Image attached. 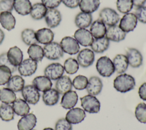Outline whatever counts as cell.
<instances>
[{
	"label": "cell",
	"instance_id": "cell-34",
	"mask_svg": "<svg viewBox=\"0 0 146 130\" xmlns=\"http://www.w3.org/2000/svg\"><path fill=\"white\" fill-rule=\"evenodd\" d=\"M47 10L42 3H36L32 6L30 14L33 19L39 20L44 17Z\"/></svg>",
	"mask_w": 146,
	"mask_h": 130
},
{
	"label": "cell",
	"instance_id": "cell-26",
	"mask_svg": "<svg viewBox=\"0 0 146 130\" xmlns=\"http://www.w3.org/2000/svg\"><path fill=\"white\" fill-rule=\"evenodd\" d=\"M31 7L29 0H13V8L20 15H26L30 14Z\"/></svg>",
	"mask_w": 146,
	"mask_h": 130
},
{
	"label": "cell",
	"instance_id": "cell-33",
	"mask_svg": "<svg viewBox=\"0 0 146 130\" xmlns=\"http://www.w3.org/2000/svg\"><path fill=\"white\" fill-rule=\"evenodd\" d=\"M25 80L21 76L14 75L7 83V87L14 92L21 91L25 87Z\"/></svg>",
	"mask_w": 146,
	"mask_h": 130
},
{
	"label": "cell",
	"instance_id": "cell-37",
	"mask_svg": "<svg viewBox=\"0 0 146 130\" xmlns=\"http://www.w3.org/2000/svg\"><path fill=\"white\" fill-rule=\"evenodd\" d=\"M21 39L25 44L29 46L38 43L35 37V31L31 29H24L21 32Z\"/></svg>",
	"mask_w": 146,
	"mask_h": 130
},
{
	"label": "cell",
	"instance_id": "cell-9",
	"mask_svg": "<svg viewBox=\"0 0 146 130\" xmlns=\"http://www.w3.org/2000/svg\"><path fill=\"white\" fill-rule=\"evenodd\" d=\"M63 66L59 63H52L46 67L44 75L50 80H56L64 74Z\"/></svg>",
	"mask_w": 146,
	"mask_h": 130
},
{
	"label": "cell",
	"instance_id": "cell-18",
	"mask_svg": "<svg viewBox=\"0 0 146 130\" xmlns=\"http://www.w3.org/2000/svg\"><path fill=\"white\" fill-rule=\"evenodd\" d=\"M103 88V83L100 78L96 76L90 77L88 80L86 90L89 95L96 96L99 95Z\"/></svg>",
	"mask_w": 146,
	"mask_h": 130
},
{
	"label": "cell",
	"instance_id": "cell-39",
	"mask_svg": "<svg viewBox=\"0 0 146 130\" xmlns=\"http://www.w3.org/2000/svg\"><path fill=\"white\" fill-rule=\"evenodd\" d=\"M63 68L67 74L72 75L78 71L79 69V64L75 59L69 58L65 60Z\"/></svg>",
	"mask_w": 146,
	"mask_h": 130
},
{
	"label": "cell",
	"instance_id": "cell-11",
	"mask_svg": "<svg viewBox=\"0 0 146 130\" xmlns=\"http://www.w3.org/2000/svg\"><path fill=\"white\" fill-rule=\"evenodd\" d=\"M95 60V54L92 50L84 48L78 52L77 61L81 67L87 68L91 66Z\"/></svg>",
	"mask_w": 146,
	"mask_h": 130
},
{
	"label": "cell",
	"instance_id": "cell-44",
	"mask_svg": "<svg viewBox=\"0 0 146 130\" xmlns=\"http://www.w3.org/2000/svg\"><path fill=\"white\" fill-rule=\"evenodd\" d=\"M72 127L70 123L66 119L61 118L59 119L55 125V130H72Z\"/></svg>",
	"mask_w": 146,
	"mask_h": 130
},
{
	"label": "cell",
	"instance_id": "cell-47",
	"mask_svg": "<svg viewBox=\"0 0 146 130\" xmlns=\"http://www.w3.org/2000/svg\"><path fill=\"white\" fill-rule=\"evenodd\" d=\"M0 66H5L7 67L11 70L12 73L17 70V67L13 66L9 62L7 58V52H3L0 55Z\"/></svg>",
	"mask_w": 146,
	"mask_h": 130
},
{
	"label": "cell",
	"instance_id": "cell-31",
	"mask_svg": "<svg viewBox=\"0 0 146 130\" xmlns=\"http://www.w3.org/2000/svg\"><path fill=\"white\" fill-rule=\"evenodd\" d=\"M109 46L110 40L106 36H103L100 38L94 39L90 46L94 52L102 53L108 48Z\"/></svg>",
	"mask_w": 146,
	"mask_h": 130
},
{
	"label": "cell",
	"instance_id": "cell-15",
	"mask_svg": "<svg viewBox=\"0 0 146 130\" xmlns=\"http://www.w3.org/2000/svg\"><path fill=\"white\" fill-rule=\"evenodd\" d=\"M125 36L126 33L116 25L109 26L106 32V37L109 40L115 42H119L124 40Z\"/></svg>",
	"mask_w": 146,
	"mask_h": 130
},
{
	"label": "cell",
	"instance_id": "cell-51",
	"mask_svg": "<svg viewBox=\"0 0 146 130\" xmlns=\"http://www.w3.org/2000/svg\"><path fill=\"white\" fill-rule=\"evenodd\" d=\"M133 5L136 7H141L144 6L145 3L146 2V0H132Z\"/></svg>",
	"mask_w": 146,
	"mask_h": 130
},
{
	"label": "cell",
	"instance_id": "cell-23",
	"mask_svg": "<svg viewBox=\"0 0 146 130\" xmlns=\"http://www.w3.org/2000/svg\"><path fill=\"white\" fill-rule=\"evenodd\" d=\"M107 28L106 25L100 19L92 22L90 26V32L95 39L100 38L106 35Z\"/></svg>",
	"mask_w": 146,
	"mask_h": 130
},
{
	"label": "cell",
	"instance_id": "cell-38",
	"mask_svg": "<svg viewBox=\"0 0 146 130\" xmlns=\"http://www.w3.org/2000/svg\"><path fill=\"white\" fill-rule=\"evenodd\" d=\"M16 99V95L14 91L6 88L0 89V101L5 104H13Z\"/></svg>",
	"mask_w": 146,
	"mask_h": 130
},
{
	"label": "cell",
	"instance_id": "cell-10",
	"mask_svg": "<svg viewBox=\"0 0 146 130\" xmlns=\"http://www.w3.org/2000/svg\"><path fill=\"white\" fill-rule=\"evenodd\" d=\"M137 23V19L135 14L127 13L120 19L119 26L126 33L133 31L135 29Z\"/></svg>",
	"mask_w": 146,
	"mask_h": 130
},
{
	"label": "cell",
	"instance_id": "cell-19",
	"mask_svg": "<svg viewBox=\"0 0 146 130\" xmlns=\"http://www.w3.org/2000/svg\"><path fill=\"white\" fill-rule=\"evenodd\" d=\"M78 100V96L75 91H69L62 96L60 105L64 109H71L75 106Z\"/></svg>",
	"mask_w": 146,
	"mask_h": 130
},
{
	"label": "cell",
	"instance_id": "cell-46",
	"mask_svg": "<svg viewBox=\"0 0 146 130\" xmlns=\"http://www.w3.org/2000/svg\"><path fill=\"white\" fill-rule=\"evenodd\" d=\"M13 10V0L0 1V14L2 12H11Z\"/></svg>",
	"mask_w": 146,
	"mask_h": 130
},
{
	"label": "cell",
	"instance_id": "cell-48",
	"mask_svg": "<svg viewBox=\"0 0 146 130\" xmlns=\"http://www.w3.org/2000/svg\"><path fill=\"white\" fill-rule=\"evenodd\" d=\"M42 3L48 9H55L61 3L62 0H41Z\"/></svg>",
	"mask_w": 146,
	"mask_h": 130
},
{
	"label": "cell",
	"instance_id": "cell-25",
	"mask_svg": "<svg viewBox=\"0 0 146 130\" xmlns=\"http://www.w3.org/2000/svg\"><path fill=\"white\" fill-rule=\"evenodd\" d=\"M15 23V18L11 12L5 11L0 14V23L5 29L8 31L13 30Z\"/></svg>",
	"mask_w": 146,
	"mask_h": 130
},
{
	"label": "cell",
	"instance_id": "cell-24",
	"mask_svg": "<svg viewBox=\"0 0 146 130\" xmlns=\"http://www.w3.org/2000/svg\"><path fill=\"white\" fill-rule=\"evenodd\" d=\"M32 84L39 91L41 92H44L51 88L52 86L51 80L44 75L35 77L33 79Z\"/></svg>",
	"mask_w": 146,
	"mask_h": 130
},
{
	"label": "cell",
	"instance_id": "cell-45",
	"mask_svg": "<svg viewBox=\"0 0 146 130\" xmlns=\"http://www.w3.org/2000/svg\"><path fill=\"white\" fill-rule=\"evenodd\" d=\"M135 14L138 21L143 23H146V6L137 7Z\"/></svg>",
	"mask_w": 146,
	"mask_h": 130
},
{
	"label": "cell",
	"instance_id": "cell-3",
	"mask_svg": "<svg viewBox=\"0 0 146 130\" xmlns=\"http://www.w3.org/2000/svg\"><path fill=\"white\" fill-rule=\"evenodd\" d=\"M44 56L49 60H58L62 58L64 52L60 44L56 42H51L44 46Z\"/></svg>",
	"mask_w": 146,
	"mask_h": 130
},
{
	"label": "cell",
	"instance_id": "cell-29",
	"mask_svg": "<svg viewBox=\"0 0 146 130\" xmlns=\"http://www.w3.org/2000/svg\"><path fill=\"white\" fill-rule=\"evenodd\" d=\"M59 94L54 88H50L44 92L42 95L43 103L48 106L55 105L59 101Z\"/></svg>",
	"mask_w": 146,
	"mask_h": 130
},
{
	"label": "cell",
	"instance_id": "cell-21",
	"mask_svg": "<svg viewBox=\"0 0 146 130\" xmlns=\"http://www.w3.org/2000/svg\"><path fill=\"white\" fill-rule=\"evenodd\" d=\"M35 37L38 43L46 44L52 42L54 34L48 28H42L35 31Z\"/></svg>",
	"mask_w": 146,
	"mask_h": 130
},
{
	"label": "cell",
	"instance_id": "cell-4",
	"mask_svg": "<svg viewBox=\"0 0 146 130\" xmlns=\"http://www.w3.org/2000/svg\"><path fill=\"white\" fill-rule=\"evenodd\" d=\"M81 105L83 109L90 113H98L100 111V103L99 100L93 95H87L80 98Z\"/></svg>",
	"mask_w": 146,
	"mask_h": 130
},
{
	"label": "cell",
	"instance_id": "cell-7",
	"mask_svg": "<svg viewBox=\"0 0 146 130\" xmlns=\"http://www.w3.org/2000/svg\"><path fill=\"white\" fill-rule=\"evenodd\" d=\"M63 52L74 55L79 52L80 46L76 39L71 36H65L63 38L60 42Z\"/></svg>",
	"mask_w": 146,
	"mask_h": 130
},
{
	"label": "cell",
	"instance_id": "cell-14",
	"mask_svg": "<svg viewBox=\"0 0 146 130\" xmlns=\"http://www.w3.org/2000/svg\"><path fill=\"white\" fill-rule=\"evenodd\" d=\"M128 64L133 68H138L143 63V56L136 48H129L126 52Z\"/></svg>",
	"mask_w": 146,
	"mask_h": 130
},
{
	"label": "cell",
	"instance_id": "cell-1",
	"mask_svg": "<svg viewBox=\"0 0 146 130\" xmlns=\"http://www.w3.org/2000/svg\"><path fill=\"white\" fill-rule=\"evenodd\" d=\"M135 84V78L127 74H121L113 80V87L121 93H125L133 90Z\"/></svg>",
	"mask_w": 146,
	"mask_h": 130
},
{
	"label": "cell",
	"instance_id": "cell-30",
	"mask_svg": "<svg viewBox=\"0 0 146 130\" xmlns=\"http://www.w3.org/2000/svg\"><path fill=\"white\" fill-rule=\"evenodd\" d=\"M100 4L99 0H80L79 6L82 12L91 14L98 9Z\"/></svg>",
	"mask_w": 146,
	"mask_h": 130
},
{
	"label": "cell",
	"instance_id": "cell-6",
	"mask_svg": "<svg viewBox=\"0 0 146 130\" xmlns=\"http://www.w3.org/2000/svg\"><path fill=\"white\" fill-rule=\"evenodd\" d=\"M21 91L23 98L27 103L35 105L39 101V92L33 84L25 86Z\"/></svg>",
	"mask_w": 146,
	"mask_h": 130
},
{
	"label": "cell",
	"instance_id": "cell-35",
	"mask_svg": "<svg viewBox=\"0 0 146 130\" xmlns=\"http://www.w3.org/2000/svg\"><path fill=\"white\" fill-rule=\"evenodd\" d=\"M27 54L30 59L36 61L40 62L44 57L43 48L38 44H32L29 46L27 50Z\"/></svg>",
	"mask_w": 146,
	"mask_h": 130
},
{
	"label": "cell",
	"instance_id": "cell-28",
	"mask_svg": "<svg viewBox=\"0 0 146 130\" xmlns=\"http://www.w3.org/2000/svg\"><path fill=\"white\" fill-rule=\"evenodd\" d=\"M112 62L114 66L115 71L120 74H123L127 70L129 65L126 56L123 54L116 55Z\"/></svg>",
	"mask_w": 146,
	"mask_h": 130
},
{
	"label": "cell",
	"instance_id": "cell-49",
	"mask_svg": "<svg viewBox=\"0 0 146 130\" xmlns=\"http://www.w3.org/2000/svg\"><path fill=\"white\" fill-rule=\"evenodd\" d=\"M62 2L66 7L74 9L79 6L80 0H62Z\"/></svg>",
	"mask_w": 146,
	"mask_h": 130
},
{
	"label": "cell",
	"instance_id": "cell-2",
	"mask_svg": "<svg viewBox=\"0 0 146 130\" xmlns=\"http://www.w3.org/2000/svg\"><path fill=\"white\" fill-rule=\"evenodd\" d=\"M96 68L98 73L103 77H110L115 72L113 62L107 56H101L98 59Z\"/></svg>",
	"mask_w": 146,
	"mask_h": 130
},
{
	"label": "cell",
	"instance_id": "cell-27",
	"mask_svg": "<svg viewBox=\"0 0 146 130\" xmlns=\"http://www.w3.org/2000/svg\"><path fill=\"white\" fill-rule=\"evenodd\" d=\"M92 22V17L90 13L80 12L75 18V25L79 29H86L89 27Z\"/></svg>",
	"mask_w": 146,
	"mask_h": 130
},
{
	"label": "cell",
	"instance_id": "cell-20",
	"mask_svg": "<svg viewBox=\"0 0 146 130\" xmlns=\"http://www.w3.org/2000/svg\"><path fill=\"white\" fill-rule=\"evenodd\" d=\"M7 56L10 63L16 67L22 62L23 58L22 50L17 46L10 48L7 52Z\"/></svg>",
	"mask_w": 146,
	"mask_h": 130
},
{
	"label": "cell",
	"instance_id": "cell-8",
	"mask_svg": "<svg viewBox=\"0 0 146 130\" xmlns=\"http://www.w3.org/2000/svg\"><path fill=\"white\" fill-rule=\"evenodd\" d=\"M37 67V62L30 58H28L22 60L18 66V70L21 76H30L35 72Z\"/></svg>",
	"mask_w": 146,
	"mask_h": 130
},
{
	"label": "cell",
	"instance_id": "cell-5",
	"mask_svg": "<svg viewBox=\"0 0 146 130\" xmlns=\"http://www.w3.org/2000/svg\"><path fill=\"white\" fill-rule=\"evenodd\" d=\"M99 19L105 25L111 26L118 23L120 20V16L113 9L105 7L99 13Z\"/></svg>",
	"mask_w": 146,
	"mask_h": 130
},
{
	"label": "cell",
	"instance_id": "cell-43",
	"mask_svg": "<svg viewBox=\"0 0 146 130\" xmlns=\"http://www.w3.org/2000/svg\"><path fill=\"white\" fill-rule=\"evenodd\" d=\"M11 71L5 66H0V86H3L9 82L11 77Z\"/></svg>",
	"mask_w": 146,
	"mask_h": 130
},
{
	"label": "cell",
	"instance_id": "cell-40",
	"mask_svg": "<svg viewBox=\"0 0 146 130\" xmlns=\"http://www.w3.org/2000/svg\"><path fill=\"white\" fill-rule=\"evenodd\" d=\"M132 0H117L116 7L118 11L123 14L128 13L133 8Z\"/></svg>",
	"mask_w": 146,
	"mask_h": 130
},
{
	"label": "cell",
	"instance_id": "cell-36",
	"mask_svg": "<svg viewBox=\"0 0 146 130\" xmlns=\"http://www.w3.org/2000/svg\"><path fill=\"white\" fill-rule=\"evenodd\" d=\"M14 111L13 107L9 104L2 103L0 105V118L5 121H9L14 119Z\"/></svg>",
	"mask_w": 146,
	"mask_h": 130
},
{
	"label": "cell",
	"instance_id": "cell-32",
	"mask_svg": "<svg viewBox=\"0 0 146 130\" xmlns=\"http://www.w3.org/2000/svg\"><path fill=\"white\" fill-rule=\"evenodd\" d=\"M12 107L14 112L21 116L28 114L30 111V107L28 103L25 100L20 98L15 99Z\"/></svg>",
	"mask_w": 146,
	"mask_h": 130
},
{
	"label": "cell",
	"instance_id": "cell-16",
	"mask_svg": "<svg viewBox=\"0 0 146 130\" xmlns=\"http://www.w3.org/2000/svg\"><path fill=\"white\" fill-rule=\"evenodd\" d=\"M86 116L84 109L80 108H72L67 112L65 119L71 124H76L81 123L84 119Z\"/></svg>",
	"mask_w": 146,
	"mask_h": 130
},
{
	"label": "cell",
	"instance_id": "cell-41",
	"mask_svg": "<svg viewBox=\"0 0 146 130\" xmlns=\"http://www.w3.org/2000/svg\"><path fill=\"white\" fill-rule=\"evenodd\" d=\"M135 114L139 121L146 123V104L144 103H139L135 108Z\"/></svg>",
	"mask_w": 146,
	"mask_h": 130
},
{
	"label": "cell",
	"instance_id": "cell-13",
	"mask_svg": "<svg viewBox=\"0 0 146 130\" xmlns=\"http://www.w3.org/2000/svg\"><path fill=\"white\" fill-rule=\"evenodd\" d=\"M44 18L46 25L50 28L57 27L62 21L61 14L56 9H48Z\"/></svg>",
	"mask_w": 146,
	"mask_h": 130
},
{
	"label": "cell",
	"instance_id": "cell-17",
	"mask_svg": "<svg viewBox=\"0 0 146 130\" xmlns=\"http://www.w3.org/2000/svg\"><path fill=\"white\" fill-rule=\"evenodd\" d=\"M37 121L35 115L33 113H28L23 116L18 121L17 127L18 130H32L36 125Z\"/></svg>",
	"mask_w": 146,
	"mask_h": 130
},
{
	"label": "cell",
	"instance_id": "cell-52",
	"mask_svg": "<svg viewBox=\"0 0 146 130\" xmlns=\"http://www.w3.org/2000/svg\"><path fill=\"white\" fill-rule=\"evenodd\" d=\"M4 39H5V33L3 31V30L0 29V45L3 42Z\"/></svg>",
	"mask_w": 146,
	"mask_h": 130
},
{
	"label": "cell",
	"instance_id": "cell-53",
	"mask_svg": "<svg viewBox=\"0 0 146 130\" xmlns=\"http://www.w3.org/2000/svg\"><path fill=\"white\" fill-rule=\"evenodd\" d=\"M43 130H54V129L51 128H45Z\"/></svg>",
	"mask_w": 146,
	"mask_h": 130
},
{
	"label": "cell",
	"instance_id": "cell-54",
	"mask_svg": "<svg viewBox=\"0 0 146 130\" xmlns=\"http://www.w3.org/2000/svg\"><path fill=\"white\" fill-rule=\"evenodd\" d=\"M32 130H33V129H32Z\"/></svg>",
	"mask_w": 146,
	"mask_h": 130
},
{
	"label": "cell",
	"instance_id": "cell-22",
	"mask_svg": "<svg viewBox=\"0 0 146 130\" xmlns=\"http://www.w3.org/2000/svg\"><path fill=\"white\" fill-rule=\"evenodd\" d=\"M72 87V83L70 78L68 76H62L56 80L55 83V89L59 94H64L71 91Z\"/></svg>",
	"mask_w": 146,
	"mask_h": 130
},
{
	"label": "cell",
	"instance_id": "cell-12",
	"mask_svg": "<svg viewBox=\"0 0 146 130\" xmlns=\"http://www.w3.org/2000/svg\"><path fill=\"white\" fill-rule=\"evenodd\" d=\"M74 36L79 44L85 47L91 46L94 40L91 33L86 29H79L76 30Z\"/></svg>",
	"mask_w": 146,
	"mask_h": 130
},
{
	"label": "cell",
	"instance_id": "cell-50",
	"mask_svg": "<svg viewBox=\"0 0 146 130\" xmlns=\"http://www.w3.org/2000/svg\"><path fill=\"white\" fill-rule=\"evenodd\" d=\"M138 94L141 99L146 101V82L143 83L139 87Z\"/></svg>",
	"mask_w": 146,
	"mask_h": 130
},
{
	"label": "cell",
	"instance_id": "cell-42",
	"mask_svg": "<svg viewBox=\"0 0 146 130\" xmlns=\"http://www.w3.org/2000/svg\"><path fill=\"white\" fill-rule=\"evenodd\" d=\"M88 79L83 75H78L73 79L72 82L74 87L78 90H83L85 89L87 86Z\"/></svg>",
	"mask_w": 146,
	"mask_h": 130
}]
</instances>
